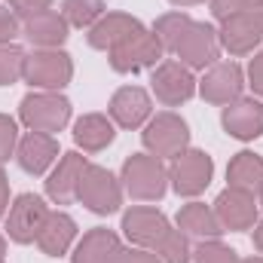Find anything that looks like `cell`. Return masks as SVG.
I'll return each instance as SVG.
<instances>
[{"instance_id":"cell-1","label":"cell","mask_w":263,"mask_h":263,"mask_svg":"<svg viewBox=\"0 0 263 263\" xmlns=\"http://www.w3.org/2000/svg\"><path fill=\"white\" fill-rule=\"evenodd\" d=\"M165 181H168V172L162 168V162L156 156L135 153V156L126 159V165H123V184H126V190H129L132 199H144V202L162 199Z\"/></svg>"},{"instance_id":"cell-2","label":"cell","mask_w":263,"mask_h":263,"mask_svg":"<svg viewBox=\"0 0 263 263\" xmlns=\"http://www.w3.org/2000/svg\"><path fill=\"white\" fill-rule=\"evenodd\" d=\"M70 120V101L55 92H34L22 101V123L31 132H62Z\"/></svg>"},{"instance_id":"cell-3","label":"cell","mask_w":263,"mask_h":263,"mask_svg":"<svg viewBox=\"0 0 263 263\" xmlns=\"http://www.w3.org/2000/svg\"><path fill=\"white\" fill-rule=\"evenodd\" d=\"M34 89L43 92H55L70 83L73 77V65L70 55L59 52V49H37L31 55H25V73H22Z\"/></svg>"},{"instance_id":"cell-4","label":"cell","mask_w":263,"mask_h":263,"mask_svg":"<svg viewBox=\"0 0 263 263\" xmlns=\"http://www.w3.org/2000/svg\"><path fill=\"white\" fill-rule=\"evenodd\" d=\"M162 43H159V37L153 34V31H138V34H132L126 37L120 46H114L110 52H107V59H110V67L114 70H120V73H138V70H144V67L156 65L159 59H162Z\"/></svg>"},{"instance_id":"cell-5","label":"cell","mask_w":263,"mask_h":263,"mask_svg":"<svg viewBox=\"0 0 263 263\" xmlns=\"http://www.w3.org/2000/svg\"><path fill=\"white\" fill-rule=\"evenodd\" d=\"M77 199L95 211V214H114L123 202V190H120V181L101 168V165H86L83 178H80V190H77Z\"/></svg>"},{"instance_id":"cell-6","label":"cell","mask_w":263,"mask_h":263,"mask_svg":"<svg viewBox=\"0 0 263 263\" xmlns=\"http://www.w3.org/2000/svg\"><path fill=\"white\" fill-rule=\"evenodd\" d=\"M211 175H214V162L202 150L178 153L175 162H172V172H168L172 187H175L178 196H199L211 184Z\"/></svg>"},{"instance_id":"cell-7","label":"cell","mask_w":263,"mask_h":263,"mask_svg":"<svg viewBox=\"0 0 263 263\" xmlns=\"http://www.w3.org/2000/svg\"><path fill=\"white\" fill-rule=\"evenodd\" d=\"M49 217V208L46 202L34 193H22V196L12 202L9 208V217H6V233L12 242L18 245H28V242H37V233L43 230Z\"/></svg>"},{"instance_id":"cell-8","label":"cell","mask_w":263,"mask_h":263,"mask_svg":"<svg viewBox=\"0 0 263 263\" xmlns=\"http://www.w3.org/2000/svg\"><path fill=\"white\" fill-rule=\"evenodd\" d=\"M168 230L172 227H168L165 214L156 211V208L135 205V208H129L123 214V233H126V239H129L132 245H138V248H153L156 251V245L165 239Z\"/></svg>"},{"instance_id":"cell-9","label":"cell","mask_w":263,"mask_h":263,"mask_svg":"<svg viewBox=\"0 0 263 263\" xmlns=\"http://www.w3.org/2000/svg\"><path fill=\"white\" fill-rule=\"evenodd\" d=\"M190 141V132L187 123L175 114H159L156 120H150V126L144 132V147L159 159V156H178L184 153Z\"/></svg>"},{"instance_id":"cell-10","label":"cell","mask_w":263,"mask_h":263,"mask_svg":"<svg viewBox=\"0 0 263 263\" xmlns=\"http://www.w3.org/2000/svg\"><path fill=\"white\" fill-rule=\"evenodd\" d=\"M217 52H220V40H217L214 28L205 25V22H190V28L184 31L181 43L175 46V55L181 59V65H187V67L214 65Z\"/></svg>"},{"instance_id":"cell-11","label":"cell","mask_w":263,"mask_h":263,"mask_svg":"<svg viewBox=\"0 0 263 263\" xmlns=\"http://www.w3.org/2000/svg\"><path fill=\"white\" fill-rule=\"evenodd\" d=\"M150 83H153L156 98L165 107H178L187 98H193V92H196V80H193L190 67L181 65V62H162V65L153 70V80Z\"/></svg>"},{"instance_id":"cell-12","label":"cell","mask_w":263,"mask_h":263,"mask_svg":"<svg viewBox=\"0 0 263 263\" xmlns=\"http://www.w3.org/2000/svg\"><path fill=\"white\" fill-rule=\"evenodd\" d=\"M214 217H217L220 230H251L257 220V202L245 190L227 187L214 202Z\"/></svg>"},{"instance_id":"cell-13","label":"cell","mask_w":263,"mask_h":263,"mask_svg":"<svg viewBox=\"0 0 263 263\" xmlns=\"http://www.w3.org/2000/svg\"><path fill=\"white\" fill-rule=\"evenodd\" d=\"M242 86H245V83H242L239 65L220 62V65L208 67V73H205L202 83H199V92H202V98L211 101V104H233V101L239 98Z\"/></svg>"},{"instance_id":"cell-14","label":"cell","mask_w":263,"mask_h":263,"mask_svg":"<svg viewBox=\"0 0 263 263\" xmlns=\"http://www.w3.org/2000/svg\"><path fill=\"white\" fill-rule=\"evenodd\" d=\"M223 129L239 141H254L263 135V101L254 98H236L223 107Z\"/></svg>"},{"instance_id":"cell-15","label":"cell","mask_w":263,"mask_h":263,"mask_svg":"<svg viewBox=\"0 0 263 263\" xmlns=\"http://www.w3.org/2000/svg\"><path fill=\"white\" fill-rule=\"evenodd\" d=\"M260 25H257V15L254 9L251 12H242V15H233L223 22V31L217 34L220 46L230 52V55H248L257 43H260Z\"/></svg>"},{"instance_id":"cell-16","label":"cell","mask_w":263,"mask_h":263,"mask_svg":"<svg viewBox=\"0 0 263 263\" xmlns=\"http://www.w3.org/2000/svg\"><path fill=\"white\" fill-rule=\"evenodd\" d=\"M86 156H80V153H65L62 159H59V168L49 175V181H46V193L52 202H59V205H67L70 199H77V190H80V178H83V172H86Z\"/></svg>"},{"instance_id":"cell-17","label":"cell","mask_w":263,"mask_h":263,"mask_svg":"<svg viewBox=\"0 0 263 263\" xmlns=\"http://www.w3.org/2000/svg\"><path fill=\"white\" fill-rule=\"evenodd\" d=\"M55 156H59V141L52 135H43V132L25 135L18 150H15V159L28 175H43L55 162Z\"/></svg>"},{"instance_id":"cell-18","label":"cell","mask_w":263,"mask_h":263,"mask_svg":"<svg viewBox=\"0 0 263 263\" xmlns=\"http://www.w3.org/2000/svg\"><path fill=\"white\" fill-rule=\"evenodd\" d=\"M144 25L138 22V18H132L126 12H107V15H101L92 28H89V46H95V49H114V46H120L126 37L132 34H138Z\"/></svg>"},{"instance_id":"cell-19","label":"cell","mask_w":263,"mask_h":263,"mask_svg":"<svg viewBox=\"0 0 263 263\" xmlns=\"http://www.w3.org/2000/svg\"><path fill=\"white\" fill-rule=\"evenodd\" d=\"M110 117L123 129H138L150 117V95L144 89H138V86H123L110 98Z\"/></svg>"},{"instance_id":"cell-20","label":"cell","mask_w":263,"mask_h":263,"mask_svg":"<svg viewBox=\"0 0 263 263\" xmlns=\"http://www.w3.org/2000/svg\"><path fill=\"white\" fill-rule=\"evenodd\" d=\"M25 37L40 46V49H59L67 40V22L62 12L49 9V12H40L34 18L25 22Z\"/></svg>"},{"instance_id":"cell-21","label":"cell","mask_w":263,"mask_h":263,"mask_svg":"<svg viewBox=\"0 0 263 263\" xmlns=\"http://www.w3.org/2000/svg\"><path fill=\"white\" fill-rule=\"evenodd\" d=\"M73 236H77V223H73V217H67L65 211H49L43 230L37 233V245H40L43 254H49V257H62L67 248H70Z\"/></svg>"},{"instance_id":"cell-22","label":"cell","mask_w":263,"mask_h":263,"mask_svg":"<svg viewBox=\"0 0 263 263\" xmlns=\"http://www.w3.org/2000/svg\"><path fill=\"white\" fill-rule=\"evenodd\" d=\"M120 251H123L120 239L110 230L98 227V230L83 236V242L73 251V263H117Z\"/></svg>"},{"instance_id":"cell-23","label":"cell","mask_w":263,"mask_h":263,"mask_svg":"<svg viewBox=\"0 0 263 263\" xmlns=\"http://www.w3.org/2000/svg\"><path fill=\"white\" fill-rule=\"evenodd\" d=\"M227 181L230 187L236 190H245V193H260L263 190V159L257 153H236L230 168H227Z\"/></svg>"},{"instance_id":"cell-24","label":"cell","mask_w":263,"mask_h":263,"mask_svg":"<svg viewBox=\"0 0 263 263\" xmlns=\"http://www.w3.org/2000/svg\"><path fill=\"white\" fill-rule=\"evenodd\" d=\"M73 141L86 150V153H98L114 141V123L101 114H86L77 120L73 126Z\"/></svg>"},{"instance_id":"cell-25","label":"cell","mask_w":263,"mask_h":263,"mask_svg":"<svg viewBox=\"0 0 263 263\" xmlns=\"http://www.w3.org/2000/svg\"><path fill=\"white\" fill-rule=\"evenodd\" d=\"M178 227L187 233V236H196V239H217L223 230H220V223H217V217H214V211L211 208H205L202 202H190V205H184L181 208V214H178Z\"/></svg>"},{"instance_id":"cell-26","label":"cell","mask_w":263,"mask_h":263,"mask_svg":"<svg viewBox=\"0 0 263 263\" xmlns=\"http://www.w3.org/2000/svg\"><path fill=\"white\" fill-rule=\"evenodd\" d=\"M62 15H65L67 25L92 28L104 15V0H65L62 3Z\"/></svg>"},{"instance_id":"cell-27","label":"cell","mask_w":263,"mask_h":263,"mask_svg":"<svg viewBox=\"0 0 263 263\" xmlns=\"http://www.w3.org/2000/svg\"><path fill=\"white\" fill-rule=\"evenodd\" d=\"M190 15H184V12H168V15H162L159 22H156V28H153V34L159 37V43H162V49H168V52H175V46L181 43V37H184V31L190 28Z\"/></svg>"},{"instance_id":"cell-28","label":"cell","mask_w":263,"mask_h":263,"mask_svg":"<svg viewBox=\"0 0 263 263\" xmlns=\"http://www.w3.org/2000/svg\"><path fill=\"white\" fill-rule=\"evenodd\" d=\"M25 73V52L15 43H0V86H12Z\"/></svg>"},{"instance_id":"cell-29","label":"cell","mask_w":263,"mask_h":263,"mask_svg":"<svg viewBox=\"0 0 263 263\" xmlns=\"http://www.w3.org/2000/svg\"><path fill=\"white\" fill-rule=\"evenodd\" d=\"M156 254L162 263H190V245L181 230H168L165 239L156 245Z\"/></svg>"},{"instance_id":"cell-30","label":"cell","mask_w":263,"mask_h":263,"mask_svg":"<svg viewBox=\"0 0 263 263\" xmlns=\"http://www.w3.org/2000/svg\"><path fill=\"white\" fill-rule=\"evenodd\" d=\"M193 263H242V260L236 257L233 248L220 245L217 239H208V242H202L193 251Z\"/></svg>"},{"instance_id":"cell-31","label":"cell","mask_w":263,"mask_h":263,"mask_svg":"<svg viewBox=\"0 0 263 263\" xmlns=\"http://www.w3.org/2000/svg\"><path fill=\"white\" fill-rule=\"evenodd\" d=\"M15 141H18V129H15V120L3 117L0 114V162H6L15 150Z\"/></svg>"},{"instance_id":"cell-32","label":"cell","mask_w":263,"mask_h":263,"mask_svg":"<svg viewBox=\"0 0 263 263\" xmlns=\"http://www.w3.org/2000/svg\"><path fill=\"white\" fill-rule=\"evenodd\" d=\"M211 12H214V18L227 22L233 15L251 12V0H211Z\"/></svg>"},{"instance_id":"cell-33","label":"cell","mask_w":263,"mask_h":263,"mask_svg":"<svg viewBox=\"0 0 263 263\" xmlns=\"http://www.w3.org/2000/svg\"><path fill=\"white\" fill-rule=\"evenodd\" d=\"M49 6H52V0H9V9L15 15H22L25 22L40 15V12H49Z\"/></svg>"},{"instance_id":"cell-34","label":"cell","mask_w":263,"mask_h":263,"mask_svg":"<svg viewBox=\"0 0 263 263\" xmlns=\"http://www.w3.org/2000/svg\"><path fill=\"white\" fill-rule=\"evenodd\" d=\"M117 263H162L156 251H147V248H129V251H120Z\"/></svg>"},{"instance_id":"cell-35","label":"cell","mask_w":263,"mask_h":263,"mask_svg":"<svg viewBox=\"0 0 263 263\" xmlns=\"http://www.w3.org/2000/svg\"><path fill=\"white\" fill-rule=\"evenodd\" d=\"M18 34V22H15V12L3 9L0 6V43H12V37Z\"/></svg>"},{"instance_id":"cell-36","label":"cell","mask_w":263,"mask_h":263,"mask_svg":"<svg viewBox=\"0 0 263 263\" xmlns=\"http://www.w3.org/2000/svg\"><path fill=\"white\" fill-rule=\"evenodd\" d=\"M248 77H251V89L257 92L263 98V52L251 62V67H248Z\"/></svg>"},{"instance_id":"cell-37","label":"cell","mask_w":263,"mask_h":263,"mask_svg":"<svg viewBox=\"0 0 263 263\" xmlns=\"http://www.w3.org/2000/svg\"><path fill=\"white\" fill-rule=\"evenodd\" d=\"M6 205H9V187H6V178H3V172H0V217H3V211H6Z\"/></svg>"},{"instance_id":"cell-38","label":"cell","mask_w":263,"mask_h":263,"mask_svg":"<svg viewBox=\"0 0 263 263\" xmlns=\"http://www.w3.org/2000/svg\"><path fill=\"white\" fill-rule=\"evenodd\" d=\"M254 248H257V251L263 254V223L257 227V230H254Z\"/></svg>"},{"instance_id":"cell-39","label":"cell","mask_w":263,"mask_h":263,"mask_svg":"<svg viewBox=\"0 0 263 263\" xmlns=\"http://www.w3.org/2000/svg\"><path fill=\"white\" fill-rule=\"evenodd\" d=\"M175 6H193V3H202V0H172Z\"/></svg>"},{"instance_id":"cell-40","label":"cell","mask_w":263,"mask_h":263,"mask_svg":"<svg viewBox=\"0 0 263 263\" xmlns=\"http://www.w3.org/2000/svg\"><path fill=\"white\" fill-rule=\"evenodd\" d=\"M254 15H257V25H260V34H263V9H257Z\"/></svg>"},{"instance_id":"cell-41","label":"cell","mask_w":263,"mask_h":263,"mask_svg":"<svg viewBox=\"0 0 263 263\" xmlns=\"http://www.w3.org/2000/svg\"><path fill=\"white\" fill-rule=\"evenodd\" d=\"M3 254H6V242H3V236H0V260H3Z\"/></svg>"},{"instance_id":"cell-42","label":"cell","mask_w":263,"mask_h":263,"mask_svg":"<svg viewBox=\"0 0 263 263\" xmlns=\"http://www.w3.org/2000/svg\"><path fill=\"white\" fill-rule=\"evenodd\" d=\"M251 9H263V0H251Z\"/></svg>"},{"instance_id":"cell-43","label":"cell","mask_w":263,"mask_h":263,"mask_svg":"<svg viewBox=\"0 0 263 263\" xmlns=\"http://www.w3.org/2000/svg\"><path fill=\"white\" fill-rule=\"evenodd\" d=\"M245 263H263V257H251V260H245Z\"/></svg>"},{"instance_id":"cell-44","label":"cell","mask_w":263,"mask_h":263,"mask_svg":"<svg viewBox=\"0 0 263 263\" xmlns=\"http://www.w3.org/2000/svg\"><path fill=\"white\" fill-rule=\"evenodd\" d=\"M260 205H263V190H260Z\"/></svg>"},{"instance_id":"cell-45","label":"cell","mask_w":263,"mask_h":263,"mask_svg":"<svg viewBox=\"0 0 263 263\" xmlns=\"http://www.w3.org/2000/svg\"><path fill=\"white\" fill-rule=\"evenodd\" d=\"M0 263H3V260H0Z\"/></svg>"}]
</instances>
